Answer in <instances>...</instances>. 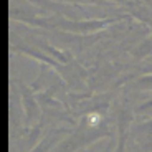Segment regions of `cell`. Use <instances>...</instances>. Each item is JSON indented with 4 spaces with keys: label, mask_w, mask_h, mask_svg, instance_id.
<instances>
[{
    "label": "cell",
    "mask_w": 152,
    "mask_h": 152,
    "mask_svg": "<svg viewBox=\"0 0 152 152\" xmlns=\"http://www.w3.org/2000/svg\"><path fill=\"white\" fill-rule=\"evenodd\" d=\"M114 152H126V136H119L118 147H116Z\"/></svg>",
    "instance_id": "cell-3"
},
{
    "label": "cell",
    "mask_w": 152,
    "mask_h": 152,
    "mask_svg": "<svg viewBox=\"0 0 152 152\" xmlns=\"http://www.w3.org/2000/svg\"><path fill=\"white\" fill-rule=\"evenodd\" d=\"M149 53H152V40H144V42H141L132 50L134 60H142V58L147 56Z\"/></svg>",
    "instance_id": "cell-2"
},
{
    "label": "cell",
    "mask_w": 152,
    "mask_h": 152,
    "mask_svg": "<svg viewBox=\"0 0 152 152\" xmlns=\"http://www.w3.org/2000/svg\"><path fill=\"white\" fill-rule=\"evenodd\" d=\"M22 89V103H23V113H25V126L27 129L33 127L38 121H40V104H38V99H35L33 91L27 86H20Z\"/></svg>",
    "instance_id": "cell-1"
}]
</instances>
